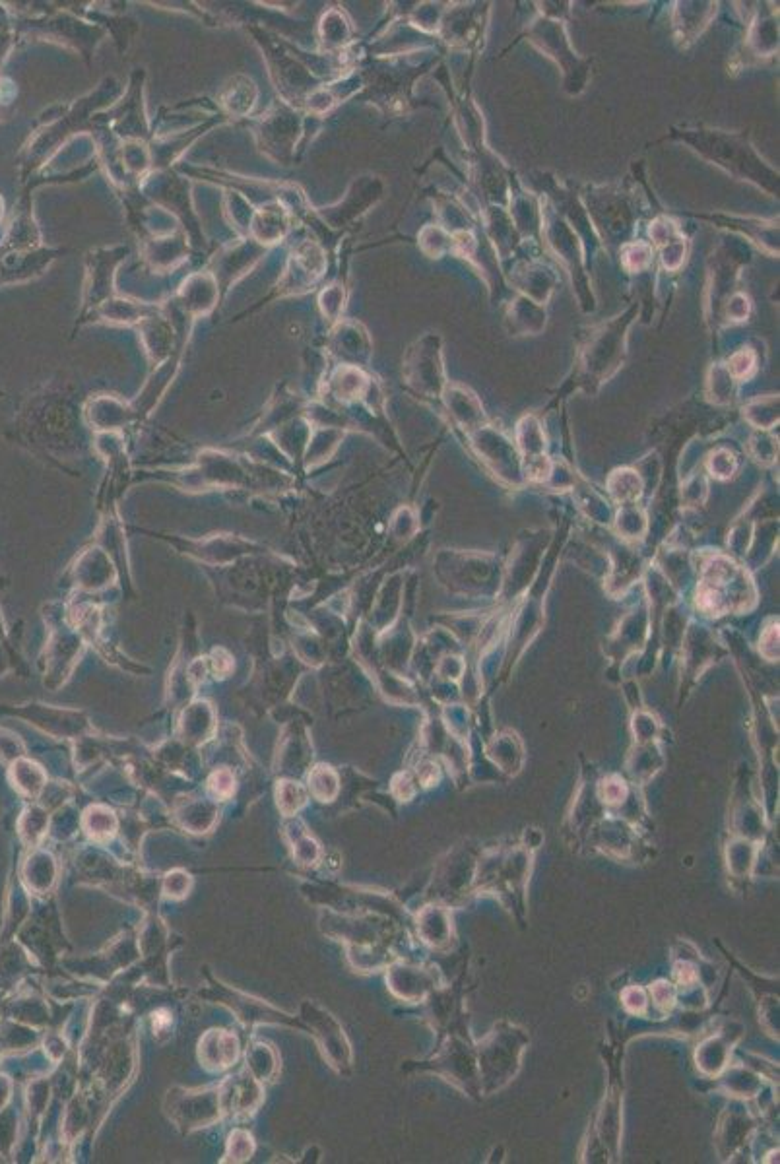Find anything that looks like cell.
Returning <instances> with one entry per match:
<instances>
[{
	"mask_svg": "<svg viewBox=\"0 0 780 1164\" xmlns=\"http://www.w3.org/2000/svg\"><path fill=\"white\" fill-rule=\"evenodd\" d=\"M649 260V247H647V245H641V243H639V245H633V247H629V249H627V253H625V264H627L631 270H641V268H645V266L649 264Z\"/></svg>",
	"mask_w": 780,
	"mask_h": 1164,
	"instance_id": "cell-1",
	"label": "cell"
},
{
	"mask_svg": "<svg viewBox=\"0 0 780 1164\" xmlns=\"http://www.w3.org/2000/svg\"><path fill=\"white\" fill-rule=\"evenodd\" d=\"M753 363H755V359H753V354H751V352H740V354H736V356L732 357V361H730V369H732V371H734L738 377H744V375H748L749 371L753 369Z\"/></svg>",
	"mask_w": 780,
	"mask_h": 1164,
	"instance_id": "cell-2",
	"label": "cell"
},
{
	"mask_svg": "<svg viewBox=\"0 0 780 1164\" xmlns=\"http://www.w3.org/2000/svg\"><path fill=\"white\" fill-rule=\"evenodd\" d=\"M625 1005H627V1007H629L633 1013H637V1011H643V1009L647 1007V998H645L643 990H639V988L627 990V992H625Z\"/></svg>",
	"mask_w": 780,
	"mask_h": 1164,
	"instance_id": "cell-3",
	"label": "cell"
},
{
	"mask_svg": "<svg viewBox=\"0 0 780 1164\" xmlns=\"http://www.w3.org/2000/svg\"><path fill=\"white\" fill-rule=\"evenodd\" d=\"M654 998H656V1002L660 1003V1005H668V1007H670V1005H672V1000H674V994H672V988H670V984H666V982H658V984L654 986Z\"/></svg>",
	"mask_w": 780,
	"mask_h": 1164,
	"instance_id": "cell-4",
	"label": "cell"
}]
</instances>
